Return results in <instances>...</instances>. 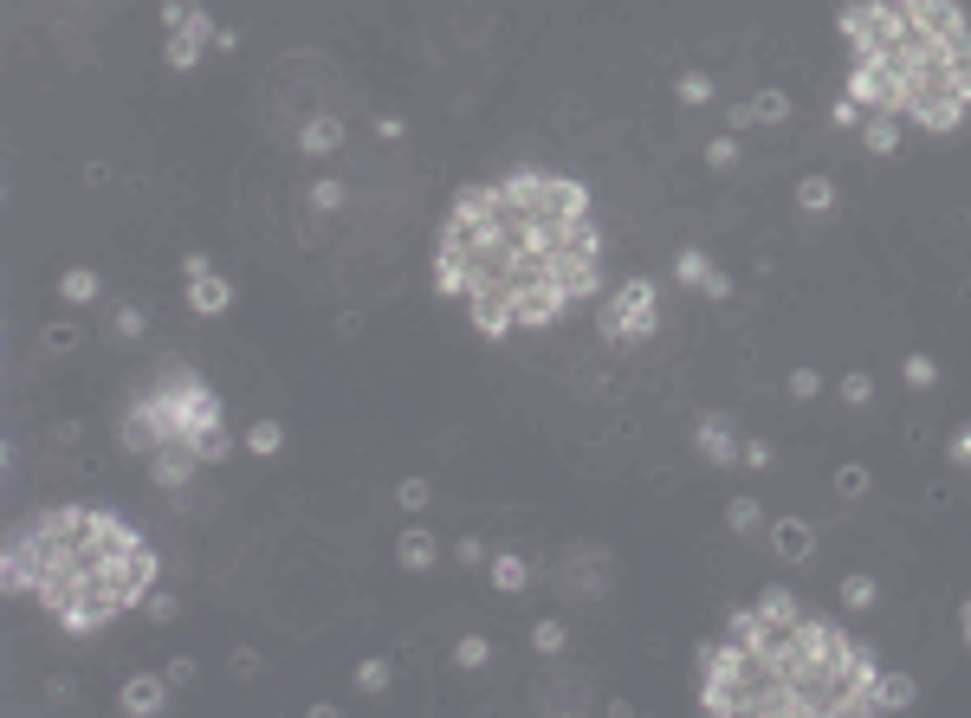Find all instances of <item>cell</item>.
Listing matches in <instances>:
<instances>
[{
  "label": "cell",
  "instance_id": "cell-1",
  "mask_svg": "<svg viewBox=\"0 0 971 718\" xmlns=\"http://www.w3.org/2000/svg\"><path fill=\"white\" fill-rule=\"evenodd\" d=\"M603 285V227L590 188L557 169H505L447 201L434 292L460 298L480 337L564 324Z\"/></svg>",
  "mask_w": 971,
  "mask_h": 718
},
{
  "label": "cell",
  "instance_id": "cell-2",
  "mask_svg": "<svg viewBox=\"0 0 971 718\" xmlns=\"http://www.w3.org/2000/svg\"><path fill=\"white\" fill-rule=\"evenodd\" d=\"M913 680L881 660L842 621L816 615L790 589H764L726 615V634L700 647L706 718H881L907 712Z\"/></svg>",
  "mask_w": 971,
  "mask_h": 718
},
{
  "label": "cell",
  "instance_id": "cell-3",
  "mask_svg": "<svg viewBox=\"0 0 971 718\" xmlns=\"http://www.w3.org/2000/svg\"><path fill=\"white\" fill-rule=\"evenodd\" d=\"M156 576L162 563L149 537L130 518L91 505H52L26 518L0 557V589L33 596L65 634H98L123 609H143L156 596Z\"/></svg>",
  "mask_w": 971,
  "mask_h": 718
},
{
  "label": "cell",
  "instance_id": "cell-4",
  "mask_svg": "<svg viewBox=\"0 0 971 718\" xmlns=\"http://www.w3.org/2000/svg\"><path fill=\"white\" fill-rule=\"evenodd\" d=\"M849 98L913 130H959L971 117V20L959 0H849Z\"/></svg>",
  "mask_w": 971,
  "mask_h": 718
},
{
  "label": "cell",
  "instance_id": "cell-5",
  "mask_svg": "<svg viewBox=\"0 0 971 718\" xmlns=\"http://www.w3.org/2000/svg\"><path fill=\"white\" fill-rule=\"evenodd\" d=\"M123 447L130 453H162V447H188L201 460H227V421H221V395L208 389L201 369H169L143 402H130L123 414Z\"/></svg>",
  "mask_w": 971,
  "mask_h": 718
},
{
  "label": "cell",
  "instance_id": "cell-6",
  "mask_svg": "<svg viewBox=\"0 0 971 718\" xmlns=\"http://www.w3.org/2000/svg\"><path fill=\"white\" fill-rule=\"evenodd\" d=\"M654 330H661V292H654V279H622L603 311V337L609 343H648Z\"/></svg>",
  "mask_w": 971,
  "mask_h": 718
},
{
  "label": "cell",
  "instance_id": "cell-7",
  "mask_svg": "<svg viewBox=\"0 0 971 718\" xmlns=\"http://www.w3.org/2000/svg\"><path fill=\"white\" fill-rule=\"evenodd\" d=\"M214 39H221V26H214V13L195 0V13H188V20L169 33V46H162V52H169V72H195V65H201V52H208Z\"/></svg>",
  "mask_w": 971,
  "mask_h": 718
},
{
  "label": "cell",
  "instance_id": "cell-8",
  "mask_svg": "<svg viewBox=\"0 0 971 718\" xmlns=\"http://www.w3.org/2000/svg\"><path fill=\"white\" fill-rule=\"evenodd\" d=\"M674 279L693 285V292H706V298H732V279L700 253V246H680V253H674Z\"/></svg>",
  "mask_w": 971,
  "mask_h": 718
},
{
  "label": "cell",
  "instance_id": "cell-9",
  "mask_svg": "<svg viewBox=\"0 0 971 718\" xmlns=\"http://www.w3.org/2000/svg\"><path fill=\"white\" fill-rule=\"evenodd\" d=\"M693 447H700V460H713V466H738V447H745V440L732 434L726 414H700V421H693Z\"/></svg>",
  "mask_w": 971,
  "mask_h": 718
},
{
  "label": "cell",
  "instance_id": "cell-10",
  "mask_svg": "<svg viewBox=\"0 0 971 718\" xmlns=\"http://www.w3.org/2000/svg\"><path fill=\"white\" fill-rule=\"evenodd\" d=\"M117 706L130 718H156L162 706H169V673H136V680H123Z\"/></svg>",
  "mask_w": 971,
  "mask_h": 718
},
{
  "label": "cell",
  "instance_id": "cell-11",
  "mask_svg": "<svg viewBox=\"0 0 971 718\" xmlns=\"http://www.w3.org/2000/svg\"><path fill=\"white\" fill-rule=\"evenodd\" d=\"M188 311H195V317H227V311H234V285H227L214 266L188 272Z\"/></svg>",
  "mask_w": 971,
  "mask_h": 718
},
{
  "label": "cell",
  "instance_id": "cell-12",
  "mask_svg": "<svg viewBox=\"0 0 971 718\" xmlns=\"http://www.w3.org/2000/svg\"><path fill=\"white\" fill-rule=\"evenodd\" d=\"M395 563H402L408 576H434V563H441V537L421 531V524H408V531L395 537Z\"/></svg>",
  "mask_w": 971,
  "mask_h": 718
},
{
  "label": "cell",
  "instance_id": "cell-13",
  "mask_svg": "<svg viewBox=\"0 0 971 718\" xmlns=\"http://www.w3.org/2000/svg\"><path fill=\"white\" fill-rule=\"evenodd\" d=\"M201 466H208V460H201V453H188V447H162V453H149V479H156L162 492H182L188 479L201 473Z\"/></svg>",
  "mask_w": 971,
  "mask_h": 718
},
{
  "label": "cell",
  "instance_id": "cell-14",
  "mask_svg": "<svg viewBox=\"0 0 971 718\" xmlns=\"http://www.w3.org/2000/svg\"><path fill=\"white\" fill-rule=\"evenodd\" d=\"M771 550H777L784 563H803V557L816 550V531H810L803 518H777V524H771Z\"/></svg>",
  "mask_w": 971,
  "mask_h": 718
},
{
  "label": "cell",
  "instance_id": "cell-15",
  "mask_svg": "<svg viewBox=\"0 0 971 718\" xmlns=\"http://www.w3.org/2000/svg\"><path fill=\"white\" fill-rule=\"evenodd\" d=\"M790 117V98L784 91H758L751 104H732V130H751V123H784Z\"/></svg>",
  "mask_w": 971,
  "mask_h": 718
},
{
  "label": "cell",
  "instance_id": "cell-16",
  "mask_svg": "<svg viewBox=\"0 0 971 718\" xmlns=\"http://www.w3.org/2000/svg\"><path fill=\"white\" fill-rule=\"evenodd\" d=\"M486 583L499 589V596H518V589H531V563L512 557V550H499V557H486Z\"/></svg>",
  "mask_w": 971,
  "mask_h": 718
},
{
  "label": "cell",
  "instance_id": "cell-17",
  "mask_svg": "<svg viewBox=\"0 0 971 718\" xmlns=\"http://www.w3.org/2000/svg\"><path fill=\"white\" fill-rule=\"evenodd\" d=\"M337 143H344V123L337 117H305L298 123V156H331Z\"/></svg>",
  "mask_w": 971,
  "mask_h": 718
},
{
  "label": "cell",
  "instance_id": "cell-18",
  "mask_svg": "<svg viewBox=\"0 0 971 718\" xmlns=\"http://www.w3.org/2000/svg\"><path fill=\"white\" fill-rule=\"evenodd\" d=\"M900 130H907L900 117H881V110H868V117H861V143H868V156H894V149H900Z\"/></svg>",
  "mask_w": 971,
  "mask_h": 718
},
{
  "label": "cell",
  "instance_id": "cell-19",
  "mask_svg": "<svg viewBox=\"0 0 971 718\" xmlns=\"http://www.w3.org/2000/svg\"><path fill=\"white\" fill-rule=\"evenodd\" d=\"M59 298H65V305H98V298H104V279L91 266H72L59 279Z\"/></svg>",
  "mask_w": 971,
  "mask_h": 718
},
{
  "label": "cell",
  "instance_id": "cell-20",
  "mask_svg": "<svg viewBox=\"0 0 971 718\" xmlns=\"http://www.w3.org/2000/svg\"><path fill=\"white\" fill-rule=\"evenodd\" d=\"M797 207L816 214V220L836 214V182H829V175H803V182H797Z\"/></svg>",
  "mask_w": 971,
  "mask_h": 718
},
{
  "label": "cell",
  "instance_id": "cell-21",
  "mask_svg": "<svg viewBox=\"0 0 971 718\" xmlns=\"http://www.w3.org/2000/svg\"><path fill=\"white\" fill-rule=\"evenodd\" d=\"M486 660H492V641H486V634H460V641H454V667L460 673H480Z\"/></svg>",
  "mask_w": 971,
  "mask_h": 718
},
{
  "label": "cell",
  "instance_id": "cell-22",
  "mask_svg": "<svg viewBox=\"0 0 971 718\" xmlns=\"http://www.w3.org/2000/svg\"><path fill=\"white\" fill-rule=\"evenodd\" d=\"M279 447H285V427H279V421H253V427H246V453H259V460H272Z\"/></svg>",
  "mask_w": 971,
  "mask_h": 718
},
{
  "label": "cell",
  "instance_id": "cell-23",
  "mask_svg": "<svg viewBox=\"0 0 971 718\" xmlns=\"http://www.w3.org/2000/svg\"><path fill=\"white\" fill-rule=\"evenodd\" d=\"M726 524H732L738 537H758V531H764V505H758V499H732V505H726Z\"/></svg>",
  "mask_w": 971,
  "mask_h": 718
},
{
  "label": "cell",
  "instance_id": "cell-24",
  "mask_svg": "<svg viewBox=\"0 0 971 718\" xmlns=\"http://www.w3.org/2000/svg\"><path fill=\"white\" fill-rule=\"evenodd\" d=\"M874 596H881V589H874V576H861V570H855V576H842V609H855V615H861V609H874Z\"/></svg>",
  "mask_w": 971,
  "mask_h": 718
},
{
  "label": "cell",
  "instance_id": "cell-25",
  "mask_svg": "<svg viewBox=\"0 0 971 718\" xmlns=\"http://www.w3.org/2000/svg\"><path fill=\"white\" fill-rule=\"evenodd\" d=\"M428 499H434L428 479H402V486H395V505H402V512H428Z\"/></svg>",
  "mask_w": 971,
  "mask_h": 718
},
{
  "label": "cell",
  "instance_id": "cell-26",
  "mask_svg": "<svg viewBox=\"0 0 971 718\" xmlns=\"http://www.w3.org/2000/svg\"><path fill=\"white\" fill-rule=\"evenodd\" d=\"M900 376H907V389H933V382H939V363H933V356H907V363H900Z\"/></svg>",
  "mask_w": 971,
  "mask_h": 718
},
{
  "label": "cell",
  "instance_id": "cell-27",
  "mask_svg": "<svg viewBox=\"0 0 971 718\" xmlns=\"http://www.w3.org/2000/svg\"><path fill=\"white\" fill-rule=\"evenodd\" d=\"M389 660H363V667H357V693H389Z\"/></svg>",
  "mask_w": 971,
  "mask_h": 718
},
{
  "label": "cell",
  "instance_id": "cell-28",
  "mask_svg": "<svg viewBox=\"0 0 971 718\" xmlns=\"http://www.w3.org/2000/svg\"><path fill=\"white\" fill-rule=\"evenodd\" d=\"M842 402H849V408L874 402V376H868V369H849V376H842Z\"/></svg>",
  "mask_w": 971,
  "mask_h": 718
},
{
  "label": "cell",
  "instance_id": "cell-29",
  "mask_svg": "<svg viewBox=\"0 0 971 718\" xmlns=\"http://www.w3.org/2000/svg\"><path fill=\"white\" fill-rule=\"evenodd\" d=\"M680 104H713V78H706V72H680Z\"/></svg>",
  "mask_w": 971,
  "mask_h": 718
},
{
  "label": "cell",
  "instance_id": "cell-30",
  "mask_svg": "<svg viewBox=\"0 0 971 718\" xmlns=\"http://www.w3.org/2000/svg\"><path fill=\"white\" fill-rule=\"evenodd\" d=\"M868 486H874L868 466H842V473H836V492H842V499H868Z\"/></svg>",
  "mask_w": 971,
  "mask_h": 718
},
{
  "label": "cell",
  "instance_id": "cell-31",
  "mask_svg": "<svg viewBox=\"0 0 971 718\" xmlns=\"http://www.w3.org/2000/svg\"><path fill=\"white\" fill-rule=\"evenodd\" d=\"M311 207H318V214H337V207H344V182H331V175L311 182Z\"/></svg>",
  "mask_w": 971,
  "mask_h": 718
},
{
  "label": "cell",
  "instance_id": "cell-32",
  "mask_svg": "<svg viewBox=\"0 0 971 718\" xmlns=\"http://www.w3.org/2000/svg\"><path fill=\"white\" fill-rule=\"evenodd\" d=\"M531 647H538V654H564V621H538V628H531Z\"/></svg>",
  "mask_w": 971,
  "mask_h": 718
},
{
  "label": "cell",
  "instance_id": "cell-33",
  "mask_svg": "<svg viewBox=\"0 0 971 718\" xmlns=\"http://www.w3.org/2000/svg\"><path fill=\"white\" fill-rule=\"evenodd\" d=\"M946 460L971 473V421H959V427H952V440H946Z\"/></svg>",
  "mask_w": 971,
  "mask_h": 718
},
{
  "label": "cell",
  "instance_id": "cell-34",
  "mask_svg": "<svg viewBox=\"0 0 971 718\" xmlns=\"http://www.w3.org/2000/svg\"><path fill=\"white\" fill-rule=\"evenodd\" d=\"M790 395H797V402L823 395V376H816V369H790Z\"/></svg>",
  "mask_w": 971,
  "mask_h": 718
},
{
  "label": "cell",
  "instance_id": "cell-35",
  "mask_svg": "<svg viewBox=\"0 0 971 718\" xmlns=\"http://www.w3.org/2000/svg\"><path fill=\"white\" fill-rule=\"evenodd\" d=\"M706 162H713L719 175H726V169H738V143H732V136H719V143L706 149Z\"/></svg>",
  "mask_w": 971,
  "mask_h": 718
},
{
  "label": "cell",
  "instance_id": "cell-36",
  "mask_svg": "<svg viewBox=\"0 0 971 718\" xmlns=\"http://www.w3.org/2000/svg\"><path fill=\"white\" fill-rule=\"evenodd\" d=\"M738 466H751V473H764V466H771V447H764V440H745V447H738Z\"/></svg>",
  "mask_w": 971,
  "mask_h": 718
},
{
  "label": "cell",
  "instance_id": "cell-37",
  "mask_svg": "<svg viewBox=\"0 0 971 718\" xmlns=\"http://www.w3.org/2000/svg\"><path fill=\"white\" fill-rule=\"evenodd\" d=\"M111 324H117V337H143V311H136V305H123Z\"/></svg>",
  "mask_w": 971,
  "mask_h": 718
},
{
  "label": "cell",
  "instance_id": "cell-38",
  "mask_svg": "<svg viewBox=\"0 0 971 718\" xmlns=\"http://www.w3.org/2000/svg\"><path fill=\"white\" fill-rule=\"evenodd\" d=\"M188 13H195V0H162V26H169V33L188 20Z\"/></svg>",
  "mask_w": 971,
  "mask_h": 718
},
{
  "label": "cell",
  "instance_id": "cell-39",
  "mask_svg": "<svg viewBox=\"0 0 971 718\" xmlns=\"http://www.w3.org/2000/svg\"><path fill=\"white\" fill-rule=\"evenodd\" d=\"M72 343H78V324H52L46 330V350H72Z\"/></svg>",
  "mask_w": 971,
  "mask_h": 718
},
{
  "label": "cell",
  "instance_id": "cell-40",
  "mask_svg": "<svg viewBox=\"0 0 971 718\" xmlns=\"http://www.w3.org/2000/svg\"><path fill=\"white\" fill-rule=\"evenodd\" d=\"M162 673H169V686H188V680H195V660H188V654H175Z\"/></svg>",
  "mask_w": 971,
  "mask_h": 718
},
{
  "label": "cell",
  "instance_id": "cell-41",
  "mask_svg": "<svg viewBox=\"0 0 971 718\" xmlns=\"http://www.w3.org/2000/svg\"><path fill=\"white\" fill-rule=\"evenodd\" d=\"M454 557H460V563H486V544H480V537H460Z\"/></svg>",
  "mask_w": 971,
  "mask_h": 718
},
{
  "label": "cell",
  "instance_id": "cell-42",
  "mask_svg": "<svg viewBox=\"0 0 971 718\" xmlns=\"http://www.w3.org/2000/svg\"><path fill=\"white\" fill-rule=\"evenodd\" d=\"M234 673H240V680H253V673H259V654H246V647H240V654H234Z\"/></svg>",
  "mask_w": 971,
  "mask_h": 718
},
{
  "label": "cell",
  "instance_id": "cell-43",
  "mask_svg": "<svg viewBox=\"0 0 971 718\" xmlns=\"http://www.w3.org/2000/svg\"><path fill=\"white\" fill-rule=\"evenodd\" d=\"M959 628H965V647H971V596H965V609H959Z\"/></svg>",
  "mask_w": 971,
  "mask_h": 718
}]
</instances>
